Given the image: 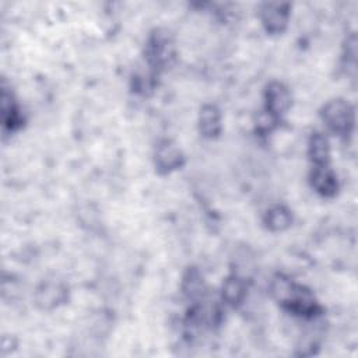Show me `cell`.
Instances as JSON below:
<instances>
[{
  "label": "cell",
  "instance_id": "cell-4",
  "mask_svg": "<svg viewBox=\"0 0 358 358\" xmlns=\"http://www.w3.org/2000/svg\"><path fill=\"white\" fill-rule=\"evenodd\" d=\"M266 99V109L274 117L285 113L291 106V94L288 88L278 81H273L267 85L264 92Z\"/></svg>",
  "mask_w": 358,
  "mask_h": 358
},
{
  "label": "cell",
  "instance_id": "cell-12",
  "mask_svg": "<svg viewBox=\"0 0 358 358\" xmlns=\"http://www.w3.org/2000/svg\"><path fill=\"white\" fill-rule=\"evenodd\" d=\"M291 220L292 218H291V213L288 208H285L282 206H275L266 213L264 222H266L267 228L271 231H282L289 227Z\"/></svg>",
  "mask_w": 358,
  "mask_h": 358
},
{
  "label": "cell",
  "instance_id": "cell-14",
  "mask_svg": "<svg viewBox=\"0 0 358 358\" xmlns=\"http://www.w3.org/2000/svg\"><path fill=\"white\" fill-rule=\"evenodd\" d=\"M203 278L197 270H189L183 278V292L189 298H197L203 294Z\"/></svg>",
  "mask_w": 358,
  "mask_h": 358
},
{
  "label": "cell",
  "instance_id": "cell-3",
  "mask_svg": "<svg viewBox=\"0 0 358 358\" xmlns=\"http://www.w3.org/2000/svg\"><path fill=\"white\" fill-rule=\"evenodd\" d=\"M145 57L152 69H161L173 59V43L166 34H154L145 49Z\"/></svg>",
  "mask_w": 358,
  "mask_h": 358
},
{
  "label": "cell",
  "instance_id": "cell-6",
  "mask_svg": "<svg viewBox=\"0 0 358 358\" xmlns=\"http://www.w3.org/2000/svg\"><path fill=\"white\" fill-rule=\"evenodd\" d=\"M260 18L268 32H281L288 21V4L266 3L260 8Z\"/></svg>",
  "mask_w": 358,
  "mask_h": 358
},
{
  "label": "cell",
  "instance_id": "cell-5",
  "mask_svg": "<svg viewBox=\"0 0 358 358\" xmlns=\"http://www.w3.org/2000/svg\"><path fill=\"white\" fill-rule=\"evenodd\" d=\"M155 166L159 172H171L183 164V154L179 147L171 140H162L154 154Z\"/></svg>",
  "mask_w": 358,
  "mask_h": 358
},
{
  "label": "cell",
  "instance_id": "cell-7",
  "mask_svg": "<svg viewBox=\"0 0 358 358\" xmlns=\"http://www.w3.org/2000/svg\"><path fill=\"white\" fill-rule=\"evenodd\" d=\"M310 185L322 196L330 197L337 192V178L336 173L329 168V165H315L310 172Z\"/></svg>",
  "mask_w": 358,
  "mask_h": 358
},
{
  "label": "cell",
  "instance_id": "cell-8",
  "mask_svg": "<svg viewBox=\"0 0 358 358\" xmlns=\"http://www.w3.org/2000/svg\"><path fill=\"white\" fill-rule=\"evenodd\" d=\"M199 129L204 137L213 138L221 130V115L217 106L204 105L199 115Z\"/></svg>",
  "mask_w": 358,
  "mask_h": 358
},
{
  "label": "cell",
  "instance_id": "cell-9",
  "mask_svg": "<svg viewBox=\"0 0 358 358\" xmlns=\"http://www.w3.org/2000/svg\"><path fill=\"white\" fill-rule=\"evenodd\" d=\"M66 296V289L60 284L46 282L42 284L36 291V303L41 308H53L60 303Z\"/></svg>",
  "mask_w": 358,
  "mask_h": 358
},
{
  "label": "cell",
  "instance_id": "cell-11",
  "mask_svg": "<svg viewBox=\"0 0 358 358\" xmlns=\"http://www.w3.org/2000/svg\"><path fill=\"white\" fill-rule=\"evenodd\" d=\"M246 294V287L245 282L241 277L238 275H231L228 277L224 284H222V298L225 299L227 303L236 306L239 305Z\"/></svg>",
  "mask_w": 358,
  "mask_h": 358
},
{
  "label": "cell",
  "instance_id": "cell-1",
  "mask_svg": "<svg viewBox=\"0 0 358 358\" xmlns=\"http://www.w3.org/2000/svg\"><path fill=\"white\" fill-rule=\"evenodd\" d=\"M270 288L273 296L289 312L306 317L317 315L319 306L310 291L305 287L292 282L284 275H275Z\"/></svg>",
  "mask_w": 358,
  "mask_h": 358
},
{
  "label": "cell",
  "instance_id": "cell-10",
  "mask_svg": "<svg viewBox=\"0 0 358 358\" xmlns=\"http://www.w3.org/2000/svg\"><path fill=\"white\" fill-rule=\"evenodd\" d=\"M309 157L315 165H329L330 144L323 133H313L309 140Z\"/></svg>",
  "mask_w": 358,
  "mask_h": 358
},
{
  "label": "cell",
  "instance_id": "cell-13",
  "mask_svg": "<svg viewBox=\"0 0 358 358\" xmlns=\"http://www.w3.org/2000/svg\"><path fill=\"white\" fill-rule=\"evenodd\" d=\"M1 115H3V123L6 127L15 129L21 120L18 109L11 98V94H8L6 90L1 91Z\"/></svg>",
  "mask_w": 358,
  "mask_h": 358
},
{
  "label": "cell",
  "instance_id": "cell-2",
  "mask_svg": "<svg viewBox=\"0 0 358 358\" xmlns=\"http://www.w3.org/2000/svg\"><path fill=\"white\" fill-rule=\"evenodd\" d=\"M326 126L337 134H350L354 127V108L344 99L329 101L322 109Z\"/></svg>",
  "mask_w": 358,
  "mask_h": 358
}]
</instances>
